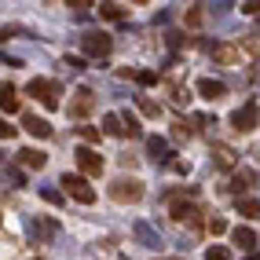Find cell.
Instances as JSON below:
<instances>
[{"label":"cell","instance_id":"obj_1","mask_svg":"<svg viewBox=\"0 0 260 260\" xmlns=\"http://www.w3.org/2000/svg\"><path fill=\"white\" fill-rule=\"evenodd\" d=\"M59 183H62V190H66L74 202H81V205H92V202H95V190H92L88 176H81V172H70V176H62Z\"/></svg>","mask_w":260,"mask_h":260},{"label":"cell","instance_id":"obj_2","mask_svg":"<svg viewBox=\"0 0 260 260\" xmlns=\"http://www.w3.org/2000/svg\"><path fill=\"white\" fill-rule=\"evenodd\" d=\"M26 92H29L33 99H41L48 110H59V95H62V88H59L55 81H48V77H33Z\"/></svg>","mask_w":260,"mask_h":260},{"label":"cell","instance_id":"obj_3","mask_svg":"<svg viewBox=\"0 0 260 260\" xmlns=\"http://www.w3.org/2000/svg\"><path fill=\"white\" fill-rule=\"evenodd\" d=\"M110 198L114 202H140L143 198V183L136 180V176H117L110 183Z\"/></svg>","mask_w":260,"mask_h":260},{"label":"cell","instance_id":"obj_4","mask_svg":"<svg viewBox=\"0 0 260 260\" xmlns=\"http://www.w3.org/2000/svg\"><path fill=\"white\" fill-rule=\"evenodd\" d=\"M256 125H260V107H256V103H246L242 110L231 114V128L235 132H253Z\"/></svg>","mask_w":260,"mask_h":260},{"label":"cell","instance_id":"obj_5","mask_svg":"<svg viewBox=\"0 0 260 260\" xmlns=\"http://www.w3.org/2000/svg\"><path fill=\"white\" fill-rule=\"evenodd\" d=\"M74 161L81 169V176H99V172H103V158H99L92 147H77L74 150Z\"/></svg>","mask_w":260,"mask_h":260},{"label":"cell","instance_id":"obj_6","mask_svg":"<svg viewBox=\"0 0 260 260\" xmlns=\"http://www.w3.org/2000/svg\"><path fill=\"white\" fill-rule=\"evenodd\" d=\"M169 216L176 220V223H202V209H198L194 202H183V198H172Z\"/></svg>","mask_w":260,"mask_h":260},{"label":"cell","instance_id":"obj_7","mask_svg":"<svg viewBox=\"0 0 260 260\" xmlns=\"http://www.w3.org/2000/svg\"><path fill=\"white\" fill-rule=\"evenodd\" d=\"M81 44H84V55H92V59H107L110 55V37H107V33H84V37H81Z\"/></svg>","mask_w":260,"mask_h":260},{"label":"cell","instance_id":"obj_8","mask_svg":"<svg viewBox=\"0 0 260 260\" xmlns=\"http://www.w3.org/2000/svg\"><path fill=\"white\" fill-rule=\"evenodd\" d=\"M92 103H95L92 88H77V92H74V103H70V117H88Z\"/></svg>","mask_w":260,"mask_h":260},{"label":"cell","instance_id":"obj_9","mask_svg":"<svg viewBox=\"0 0 260 260\" xmlns=\"http://www.w3.org/2000/svg\"><path fill=\"white\" fill-rule=\"evenodd\" d=\"M198 95L202 99H223V95H228V84H223V81H213V77H202L198 81Z\"/></svg>","mask_w":260,"mask_h":260},{"label":"cell","instance_id":"obj_10","mask_svg":"<svg viewBox=\"0 0 260 260\" xmlns=\"http://www.w3.org/2000/svg\"><path fill=\"white\" fill-rule=\"evenodd\" d=\"M22 128L29 136H37V140H48V136H51V125L44 117H37V114H22Z\"/></svg>","mask_w":260,"mask_h":260},{"label":"cell","instance_id":"obj_11","mask_svg":"<svg viewBox=\"0 0 260 260\" xmlns=\"http://www.w3.org/2000/svg\"><path fill=\"white\" fill-rule=\"evenodd\" d=\"M213 59H216L220 66H235V62L242 59V48H235V44H216V48H213Z\"/></svg>","mask_w":260,"mask_h":260},{"label":"cell","instance_id":"obj_12","mask_svg":"<svg viewBox=\"0 0 260 260\" xmlns=\"http://www.w3.org/2000/svg\"><path fill=\"white\" fill-rule=\"evenodd\" d=\"M231 242H235L242 253H253V249H256V235H253V228H235V231H231Z\"/></svg>","mask_w":260,"mask_h":260},{"label":"cell","instance_id":"obj_13","mask_svg":"<svg viewBox=\"0 0 260 260\" xmlns=\"http://www.w3.org/2000/svg\"><path fill=\"white\" fill-rule=\"evenodd\" d=\"M19 161H22L26 169H44V165H48V154H41V150L26 147V150H19Z\"/></svg>","mask_w":260,"mask_h":260},{"label":"cell","instance_id":"obj_14","mask_svg":"<svg viewBox=\"0 0 260 260\" xmlns=\"http://www.w3.org/2000/svg\"><path fill=\"white\" fill-rule=\"evenodd\" d=\"M238 213L246 220H260V198H238Z\"/></svg>","mask_w":260,"mask_h":260},{"label":"cell","instance_id":"obj_15","mask_svg":"<svg viewBox=\"0 0 260 260\" xmlns=\"http://www.w3.org/2000/svg\"><path fill=\"white\" fill-rule=\"evenodd\" d=\"M0 107H4V114H15V110H19V95H15L11 84H4V88H0Z\"/></svg>","mask_w":260,"mask_h":260},{"label":"cell","instance_id":"obj_16","mask_svg":"<svg viewBox=\"0 0 260 260\" xmlns=\"http://www.w3.org/2000/svg\"><path fill=\"white\" fill-rule=\"evenodd\" d=\"M99 15L107 22H125V8L121 4H99Z\"/></svg>","mask_w":260,"mask_h":260},{"label":"cell","instance_id":"obj_17","mask_svg":"<svg viewBox=\"0 0 260 260\" xmlns=\"http://www.w3.org/2000/svg\"><path fill=\"white\" fill-rule=\"evenodd\" d=\"M103 132H107V136H121V132H125L121 114H107V117H103Z\"/></svg>","mask_w":260,"mask_h":260},{"label":"cell","instance_id":"obj_18","mask_svg":"<svg viewBox=\"0 0 260 260\" xmlns=\"http://www.w3.org/2000/svg\"><path fill=\"white\" fill-rule=\"evenodd\" d=\"M213 154H216V165H220V169H235V165H238V161H235V150H231V147H223V143H220Z\"/></svg>","mask_w":260,"mask_h":260},{"label":"cell","instance_id":"obj_19","mask_svg":"<svg viewBox=\"0 0 260 260\" xmlns=\"http://www.w3.org/2000/svg\"><path fill=\"white\" fill-rule=\"evenodd\" d=\"M136 107H140V114H143V117H161V107H158L154 99H147V95L136 99Z\"/></svg>","mask_w":260,"mask_h":260},{"label":"cell","instance_id":"obj_20","mask_svg":"<svg viewBox=\"0 0 260 260\" xmlns=\"http://www.w3.org/2000/svg\"><path fill=\"white\" fill-rule=\"evenodd\" d=\"M136 235H140V238H143V246H150V249H158V246H161V242H158V231H150L147 223H136Z\"/></svg>","mask_w":260,"mask_h":260},{"label":"cell","instance_id":"obj_21","mask_svg":"<svg viewBox=\"0 0 260 260\" xmlns=\"http://www.w3.org/2000/svg\"><path fill=\"white\" fill-rule=\"evenodd\" d=\"M147 150L154 154V158H169V143L161 140V136H150V140H147Z\"/></svg>","mask_w":260,"mask_h":260},{"label":"cell","instance_id":"obj_22","mask_svg":"<svg viewBox=\"0 0 260 260\" xmlns=\"http://www.w3.org/2000/svg\"><path fill=\"white\" fill-rule=\"evenodd\" d=\"M253 187V172L249 169H235V190H246Z\"/></svg>","mask_w":260,"mask_h":260},{"label":"cell","instance_id":"obj_23","mask_svg":"<svg viewBox=\"0 0 260 260\" xmlns=\"http://www.w3.org/2000/svg\"><path fill=\"white\" fill-rule=\"evenodd\" d=\"M205 231H209V235H223V231H228V220H223V216H209V220H205Z\"/></svg>","mask_w":260,"mask_h":260},{"label":"cell","instance_id":"obj_24","mask_svg":"<svg viewBox=\"0 0 260 260\" xmlns=\"http://www.w3.org/2000/svg\"><path fill=\"white\" fill-rule=\"evenodd\" d=\"M205 260H231V249L228 246H209L205 249Z\"/></svg>","mask_w":260,"mask_h":260},{"label":"cell","instance_id":"obj_25","mask_svg":"<svg viewBox=\"0 0 260 260\" xmlns=\"http://www.w3.org/2000/svg\"><path fill=\"white\" fill-rule=\"evenodd\" d=\"M121 121H125V132H128V136H143V128H140V121H136V114H125Z\"/></svg>","mask_w":260,"mask_h":260},{"label":"cell","instance_id":"obj_26","mask_svg":"<svg viewBox=\"0 0 260 260\" xmlns=\"http://www.w3.org/2000/svg\"><path fill=\"white\" fill-rule=\"evenodd\" d=\"M202 19H205V11H202V4H194L187 11V26H202Z\"/></svg>","mask_w":260,"mask_h":260},{"label":"cell","instance_id":"obj_27","mask_svg":"<svg viewBox=\"0 0 260 260\" xmlns=\"http://www.w3.org/2000/svg\"><path fill=\"white\" fill-rule=\"evenodd\" d=\"M136 81L150 88V84H158V74H154V70H140V74H136Z\"/></svg>","mask_w":260,"mask_h":260},{"label":"cell","instance_id":"obj_28","mask_svg":"<svg viewBox=\"0 0 260 260\" xmlns=\"http://www.w3.org/2000/svg\"><path fill=\"white\" fill-rule=\"evenodd\" d=\"M77 132H81V140H88V143H95V140H99V128H92V125H81Z\"/></svg>","mask_w":260,"mask_h":260},{"label":"cell","instance_id":"obj_29","mask_svg":"<svg viewBox=\"0 0 260 260\" xmlns=\"http://www.w3.org/2000/svg\"><path fill=\"white\" fill-rule=\"evenodd\" d=\"M41 198H44V202H51V205H62V194H59V190H51V187H44V190H41Z\"/></svg>","mask_w":260,"mask_h":260},{"label":"cell","instance_id":"obj_30","mask_svg":"<svg viewBox=\"0 0 260 260\" xmlns=\"http://www.w3.org/2000/svg\"><path fill=\"white\" fill-rule=\"evenodd\" d=\"M242 11H246V15H260V0H246V4H242Z\"/></svg>","mask_w":260,"mask_h":260},{"label":"cell","instance_id":"obj_31","mask_svg":"<svg viewBox=\"0 0 260 260\" xmlns=\"http://www.w3.org/2000/svg\"><path fill=\"white\" fill-rule=\"evenodd\" d=\"M169 169H172V172H180V176H187V172H190L187 161H169Z\"/></svg>","mask_w":260,"mask_h":260},{"label":"cell","instance_id":"obj_32","mask_svg":"<svg viewBox=\"0 0 260 260\" xmlns=\"http://www.w3.org/2000/svg\"><path fill=\"white\" fill-rule=\"evenodd\" d=\"M66 8H74V11H88L92 4H88V0H70V4H66Z\"/></svg>","mask_w":260,"mask_h":260},{"label":"cell","instance_id":"obj_33","mask_svg":"<svg viewBox=\"0 0 260 260\" xmlns=\"http://www.w3.org/2000/svg\"><path fill=\"white\" fill-rule=\"evenodd\" d=\"M187 136H190V128H183V125L172 128V140H187Z\"/></svg>","mask_w":260,"mask_h":260},{"label":"cell","instance_id":"obj_34","mask_svg":"<svg viewBox=\"0 0 260 260\" xmlns=\"http://www.w3.org/2000/svg\"><path fill=\"white\" fill-rule=\"evenodd\" d=\"M66 66H74V70H84V59H77V55H66Z\"/></svg>","mask_w":260,"mask_h":260},{"label":"cell","instance_id":"obj_35","mask_svg":"<svg viewBox=\"0 0 260 260\" xmlns=\"http://www.w3.org/2000/svg\"><path fill=\"white\" fill-rule=\"evenodd\" d=\"M0 136H4V140H11V136H15V125H8V121H4V125H0Z\"/></svg>","mask_w":260,"mask_h":260}]
</instances>
